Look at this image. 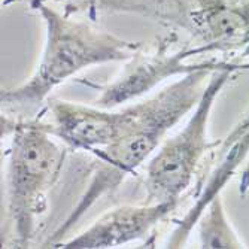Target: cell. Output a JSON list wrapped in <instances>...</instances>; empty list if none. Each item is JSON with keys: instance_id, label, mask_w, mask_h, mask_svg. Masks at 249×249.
<instances>
[{"instance_id": "obj_2", "label": "cell", "mask_w": 249, "mask_h": 249, "mask_svg": "<svg viewBox=\"0 0 249 249\" xmlns=\"http://www.w3.org/2000/svg\"><path fill=\"white\" fill-rule=\"evenodd\" d=\"M57 146L36 128H19L14 142L11 163L12 211L27 225L33 212L39 209L43 190L51 182L58 164Z\"/></svg>"}, {"instance_id": "obj_1", "label": "cell", "mask_w": 249, "mask_h": 249, "mask_svg": "<svg viewBox=\"0 0 249 249\" xmlns=\"http://www.w3.org/2000/svg\"><path fill=\"white\" fill-rule=\"evenodd\" d=\"M48 51L36 76L18 89L17 100H40L55 84L82 69L84 66L110 58H121L115 43L99 37L88 30H76L71 26H54Z\"/></svg>"}, {"instance_id": "obj_3", "label": "cell", "mask_w": 249, "mask_h": 249, "mask_svg": "<svg viewBox=\"0 0 249 249\" xmlns=\"http://www.w3.org/2000/svg\"><path fill=\"white\" fill-rule=\"evenodd\" d=\"M172 209L170 201L154 208H124L106 215L93 229L69 243L72 248H106L143 236L151 225Z\"/></svg>"}]
</instances>
